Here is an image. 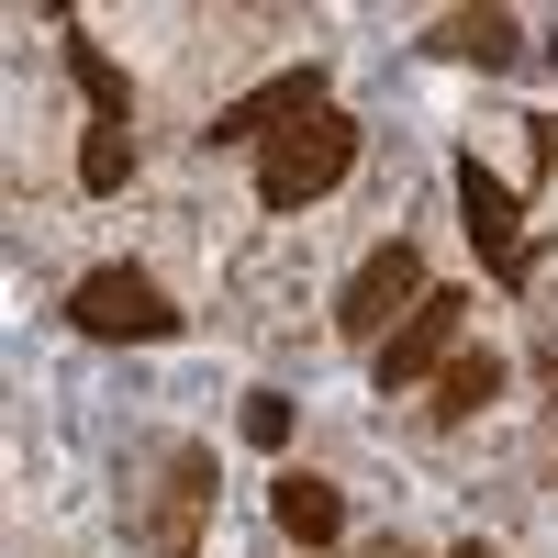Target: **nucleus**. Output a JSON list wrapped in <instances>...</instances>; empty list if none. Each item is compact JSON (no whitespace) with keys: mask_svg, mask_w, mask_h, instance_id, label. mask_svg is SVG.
<instances>
[{"mask_svg":"<svg viewBox=\"0 0 558 558\" xmlns=\"http://www.w3.org/2000/svg\"><path fill=\"white\" fill-rule=\"evenodd\" d=\"M268 514H279V536H291L302 558H324V547L347 536V492L313 481V470H279V481H268Z\"/></svg>","mask_w":558,"mask_h":558,"instance_id":"obj_8","label":"nucleus"},{"mask_svg":"<svg viewBox=\"0 0 558 558\" xmlns=\"http://www.w3.org/2000/svg\"><path fill=\"white\" fill-rule=\"evenodd\" d=\"M347 168H357V123L324 101L313 123H291V134H268V146H257V213H302V202L336 191Z\"/></svg>","mask_w":558,"mask_h":558,"instance_id":"obj_1","label":"nucleus"},{"mask_svg":"<svg viewBox=\"0 0 558 558\" xmlns=\"http://www.w3.org/2000/svg\"><path fill=\"white\" fill-rule=\"evenodd\" d=\"M202 514H213V447H168L157 458V492H146V547L157 558H202Z\"/></svg>","mask_w":558,"mask_h":558,"instance_id":"obj_5","label":"nucleus"},{"mask_svg":"<svg viewBox=\"0 0 558 558\" xmlns=\"http://www.w3.org/2000/svg\"><path fill=\"white\" fill-rule=\"evenodd\" d=\"M313 112H324V68H279V78H257L246 101H223L202 123V146H268V134H291Z\"/></svg>","mask_w":558,"mask_h":558,"instance_id":"obj_6","label":"nucleus"},{"mask_svg":"<svg viewBox=\"0 0 558 558\" xmlns=\"http://www.w3.org/2000/svg\"><path fill=\"white\" fill-rule=\"evenodd\" d=\"M447 558H502V547H492V536H458V547H447Z\"/></svg>","mask_w":558,"mask_h":558,"instance_id":"obj_16","label":"nucleus"},{"mask_svg":"<svg viewBox=\"0 0 558 558\" xmlns=\"http://www.w3.org/2000/svg\"><path fill=\"white\" fill-rule=\"evenodd\" d=\"M492 391H502V357H492V347H458V357H447V380H436V425H470Z\"/></svg>","mask_w":558,"mask_h":558,"instance_id":"obj_11","label":"nucleus"},{"mask_svg":"<svg viewBox=\"0 0 558 558\" xmlns=\"http://www.w3.org/2000/svg\"><path fill=\"white\" fill-rule=\"evenodd\" d=\"M458 223H470V246H481V268L502 279V291H525V279H536V235H525V202L514 191H502V179L481 168V146H458Z\"/></svg>","mask_w":558,"mask_h":558,"instance_id":"obj_4","label":"nucleus"},{"mask_svg":"<svg viewBox=\"0 0 558 558\" xmlns=\"http://www.w3.org/2000/svg\"><path fill=\"white\" fill-rule=\"evenodd\" d=\"M357 558H425V547H413V536H391V525H380V536H368Z\"/></svg>","mask_w":558,"mask_h":558,"instance_id":"obj_15","label":"nucleus"},{"mask_svg":"<svg viewBox=\"0 0 558 558\" xmlns=\"http://www.w3.org/2000/svg\"><path fill=\"white\" fill-rule=\"evenodd\" d=\"M68 324H78V336H101V347H168L191 313H179L146 268H89L78 291H68Z\"/></svg>","mask_w":558,"mask_h":558,"instance_id":"obj_2","label":"nucleus"},{"mask_svg":"<svg viewBox=\"0 0 558 558\" xmlns=\"http://www.w3.org/2000/svg\"><path fill=\"white\" fill-rule=\"evenodd\" d=\"M458 336H470V291H425V313H413L402 336L380 347V391H425V380H447Z\"/></svg>","mask_w":558,"mask_h":558,"instance_id":"obj_7","label":"nucleus"},{"mask_svg":"<svg viewBox=\"0 0 558 558\" xmlns=\"http://www.w3.org/2000/svg\"><path fill=\"white\" fill-rule=\"evenodd\" d=\"M525 146H536V179H547V168H558V112H547V123L525 134Z\"/></svg>","mask_w":558,"mask_h":558,"instance_id":"obj_14","label":"nucleus"},{"mask_svg":"<svg viewBox=\"0 0 558 558\" xmlns=\"http://www.w3.org/2000/svg\"><path fill=\"white\" fill-rule=\"evenodd\" d=\"M413 313H425V257H413V235H391V246L357 257L347 302H336V336H347V347H391Z\"/></svg>","mask_w":558,"mask_h":558,"instance_id":"obj_3","label":"nucleus"},{"mask_svg":"<svg viewBox=\"0 0 558 558\" xmlns=\"http://www.w3.org/2000/svg\"><path fill=\"white\" fill-rule=\"evenodd\" d=\"M425 45H436L447 68H514V57H525V23L481 0V12H436V34H425Z\"/></svg>","mask_w":558,"mask_h":558,"instance_id":"obj_9","label":"nucleus"},{"mask_svg":"<svg viewBox=\"0 0 558 558\" xmlns=\"http://www.w3.org/2000/svg\"><path fill=\"white\" fill-rule=\"evenodd\" d=\"M134 179V123H89V146H78V191H123Z\"/></svg>","mask_w":558,"mask_h":558,"instance_id":"obj_12","label":"nucleus"},{"mask_svg":"<svg viewBox=\"0 0 558 558\" xmlns=\"http://www.w3.org/2000/svg\"><path fill=\"white\" fill-rule=\"evenodd\" d=\"M68 78H78V101L101 112V123H134V78L112 68V45H101V34H68Z\"/></svg>","mask_w":558,"mask_h":558,"instance_id":"obj_10","label":"nucleus"},{"mask_svg":"<svg viewBox=\"0 0 558 558\" xmlns=\"http://www.w3.org/2000/svg\"><path fill=\"white\" fill-rule=\"evenodd\" d=\"M235 436L279 458V447H291V391H246V413H235Z\"/></svg>","mask_w":558,"mask_h":558,"instance_id":"obj_13","label":"nucleus"}]
</instances>
